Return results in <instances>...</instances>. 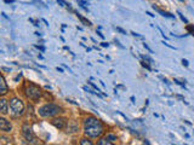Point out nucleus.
<instances>
[{
	"mask_svg": "<svg viewBox=\"0 0 194 145\" xmlns=\"http://www.w3.org/2000/svg\"><path fill=\"white\" fill-rule=\"evenodd\" d=\"M38 112H39V115L42 117H52V116H56L60 114V112H62V108L57 104L49 103V104L40 106Z\"/></svg>",
	"mask_w": 194,
	"mask_h": 145,
	"instance_id": "2",
	"label": "nucleus"
},
{
	"mask_svg": "<svg viewBox=\"0 0 194 145\" xmlns=\"http://www.w3.org/2000/svg\"><path fill=\"white\" fill-rule=\"evenodd\" d=\"M174 82H175V84H177V85H180V86H182V87H185V88H186V86H185V82H186V81H180V80L175 79V80H174Z\"/></svg>",
	"mask_w": 194,
	"mask_h": 145,
	"instance_id": "21",
	"label": "nucleus"
},
{
	"mask_svg": "<svg viewBox=\"0 0 194 145\" xmlns=\"http://www.w3.org/2000/svg\"><path fill=\"white\" fill-rule=\"evenodd\" d=\"M143 47L146 48V50H148V51H149L150 53H154V52H153V50H152V48H150V47H149V46H148L147 44H146V42H144V44H143Z\"/></svg>",
	"mask_w": 194,
	"mask_h": 145,
	"instance_id": "24",
	"label": "nucleus"
},
{
	"mask_svg": "<svg viewBox=\"0 0 194 145\" xmlns=\"http://www.w3.org/2000/svg\"><path fill=\"white\" fill-rule=\"evenodd\" d=\"M29 22H32V23H33L34 25H39V23H38L36 21H35V19H33V18H29Z\"/></svg>",
	"mask_w": 194,
	"mask_h": 145,
	"instance_id": "26",
	"label": "nucleus"
},
{
	"mask_svg": "<svg viewBox=\"0 0 194 145\" xmlns=\"http://www.w3.org/2000/svg\"><path fill=\"white\" fill-rule=\"evenodd\" d=\"M77 1H78V4H80V6H82L83 9H85V10H88V7H86L85 6V5H89L88 3H86L85 1V0H77Z\"/></svg>",
	"mask_w": 194,
	"mask_h": 145,
	"instance_id": "18",
	"label": "nucleus"
},
{
	"mask_svg": "<svg viewBox=\"0 0 194 145\" xmlns=\"http://www.w3.org/2000/svg\"><path fill=\"white\" fill-rule=\"evenodd\" d=\"M177 15H179V16H180V18H181V19L183 21V22H185V23H187V24H188V19H187V18H186V17H185V16H183V15H182L181 12H177Z\"/></svg>",
	"mask_w": 194,
	"mask_h": 145,
	"instance_id": "22",
	"label": "nucleus"
},
{
	"mask_svg": "<svg viewBox=\"0 0 194 145\" xmlns=\"http://www.w3.org/2000/svg\"><path fill=\"white\" fill-rule=\"evenodd\" d=\"M182 64H183L185 67H188V64H189V63H188V61H187V59H182Z\"/></svg>",
	"mask_w": 194,
	"mask_h": 145,
	"instance_id": "28",
	"label": "nucleus"
},
{
	"mask_svg": "<svg viewBox=\"0 0 194 145\" xmlns=\"http://www.w3.org/2000/svg\"><path fill=\"white\" fill-rule=\"evenodd\" d=\"M186 29H187V31H188L189 34L194 35V25H193V24H188V25L186 27Z\"/></svg>",
	"mask_w": 194,
	"mask_h": 145,
	"instance_id": "15",
	"label": "nucleus"
},
{
	"mask_svg": "<svg viewBox=\"0 0 194 145\" xmlns=\"http://www.w3.org/2000/svg\"><path fill=\"white\" fill-rule=\"evenodd\" d=\"M51 123L56 128H58V130H64L67 127L68 122H67V119H64V117H56V119H53L51 121Z\"/></svg>",
	"mask_w": 194,
	"mask_h": 145,
	"instance_id": "6",
	"label": "nucleus"
},
{
	"mask_svg": "<svg viewBox=\"0 0 194 145\" xmlns=\"http://www.w3.org/2000/svg\"><path fill=\"white\" fill-rule=\"evenodd\" d=\"M153 9H154V10H157V11H158L161 16H164V17H168V18H171V19H175V15H171L170 12H165V11H163V10H160V9H158V7H155V5H153Z\"/></svg>",
	"mask_w": 194,
	"mask_h": 145,
	"instance_id": "10",
	"label": "nucleus"
},
{
	"mask_svg": "<svg viewBox=\"0 0 194 145\" xmlns=\"http://www.w3.org/2000/svg\"><path fill=\"white\" fill-rule=\"evenodd\" d=\"M10 112H11L12 117H20L23 115L24 112V104L20 98H13L10 99Z\"/></svg>",
	"mask_w": 194,
	"mask_h": 145,
	"instance_id": "3",
	"label": "nucleus"
},
{
	"mask_svg": "<svg viewBox=\"0 0 194 145\" xmlns=\"http://www.w3.org/2000/svg\"><path fill=\"white\" fill-rule=\"evenodd\" d=\"M57 70L60 71V73H63V69H61V68H57Z\"/></svg>",
	"mask_w": 194,
	"mask_h": 145,
	"instance_id": "34",
	"label": "nucleus"
},
{
	"mask_svg": "<svg viewBox=\"0 0 194 145\" xmlns=\"http://www.w3.org/2000/svg\"><path fill=\"white\" fill-rule=\"evenodd\" d=\"M77 17H78V18H79L80 21H82V22H83V23H84L85 25H91V22H90V21H88L86 18H84L83 16L80 15V13H78V12H77Z\"/></svg>",
	"mask_w": 194,
	"mask_h": 145,
	"instance_id": "12",
	"label": "nucleus"
},
{
	"mask_svg": "<svg viewBox=\"0 0 194 145\" xmlns=\"http://www.w3.org/2000/svg\"><path fill=\"white\" fill-rule=\"evenodd\" d=\"M100 145H104V144H107V145H109V144H112V142L109 140L108 138H103V139H101V140H98L97 142Z\"/></svg>",
	"mask_w": 194,
	"mask_h": 145,
	"instance_id": "14",
	"label": "nucleus"
},
{
	"mask_svg": "<svg viewBox=\"0 0 194 145\" xmlns=\"http://www.w3.org/2000/svg\"><path fill=\"white\" fill-rule=\"evenodd\" d=\"M133 36H137V37H139V39H143V36L142 35H139V34H137V33H135V31H132V33H131Z\"/></svg>",
	"mask_w": 194,
	"mask_h": 145,
	"instance_id": "27",
	"label": "nucleus"
},
{
	"mask_svg": "<svg viewBox=\"0 0 194 145\" xmlns=\"http://www.w3.org/2000/svg\"><path fill=\"white\" fill-rule=\"evenodd\" d=\"M107 138H108L112 143H114V142H117V140H118V137H117V136H114V134H108V136H107Z\"/></svg>",
	"mask_w": 194,
	"mask_h": 145,
	"instance_id": "17",
	"label": "nucleus"
},
{
	"mask_svg": "<svg viewBox=\"0 0 194 145\" xmlns=\"http://www.w3.org/2000/svg\"><path fill=\"white\" fill-rule=\"evenodd\" d=\"M80 144H83V145H86V144H88V145H91V144H92V142L89 140V139H86V138H83L82 140H80Z\"/></svg>",
	"mask_w": 194,
	"mask_h": 145,
	"instance_id": "19",
	"label": "nucleus"
},
{
	"mask_svg": "<svg viewBox=\"0 0 194 145\" xmlns=\"http://www.w3.org/2000/svg\"><path fill=\"white\" fill-rule=\"evenodd\" d=\"M141 58L143 61H146V62H149V64H152V63H154V61L150 57H148V56H143V55H141Z\"/></svg>",
	"mask_w": 194,
	"mask_h": 145,
	"instance_id": "16",
	"label": "nucleus"
},
{
	"mask_svg": "<svg viewBox=\"0 0 194 145\" xmlns=\"http://www.w3.org/2000/svg\"><path fill=\"white\" fill-rule=\"evenodd\" d=\"M97 34H98V36H100V37H102V39H103V37H104V36H103V34H102L101 31H97Z\"/></svg>",
	"mask_w": 194,
	"mask_h": 145,
	"instance_id": "31",
	"label": "nucleus"
},
{
	"mask_svg": "<svg viewBox=\"0 0 194 145\" xmlns=\"http://www.w3.org/2000/svg\"><path fill=\"white\" fill-rule=\"evenodd\" d=\"M6 4H12V3H15V0H4Z\"/></svg>",
	"mask_w": 194,
	"mask_h": 145,
	"instance_id": "30",
	"label": "nucleus"
},
{
	"mask_svg": "<svg viewBox=\"0 0 194 145\" xmlns=\"http://www.w3.org/2000/svg\"><path fill=\"white\" fill-rule=\"evenodd\" d=\"M115 30H117V31H119L120 34H126V31L124 30L123 28H120V27H115Z\"/></svg>",
	"mask_w": 194,
	"mask_h": 145,
	"instance_id": "23",
	"label": "nucleus"
},
{
	"mask_svg": "<svg viewBox=\"0 0 194 145\" xmlns=\"http://www.w3.org/2000/svg\"><path fill=\"white\" fill-rule=\"evenodd\" d=\"M42 22H44L46 25H49V23H47V21H46V19H42Z\"/></svg>",
	"mask_w": 194,
	"mask_h": 145,
	"instance_id": "35",
	"label": "nucleus"
},
{
	"mask_svg": "<svg viewBox=\"0 0 194 145\" xmlns=\"http://www.w3.org/2000/svg\"><path fill=\"white\" fill-rule=\"evenodd\" d=\"M101 46H102V47H108L109 44H108V42H101Z\"/></svg>",
	"mask_w": 194,
	"mask_h": 145,
	"instance_id": "29",
	"label": "nucleus"
},
{
	"mask_svg": "<svg viewBox=\"0 0 194 145\" xmlns=\"http://www.w3.org/2000/svg\"><path fill=\"white\" fill-rule=\"evenodd\" d=\"M57 4L58 5H61V6H64V7H68L71 11H73L72 10V7H71V4H68V3H66L64 0H57Z\"/></svg>",
	"mask_w": 194,
	"mask_h": 145,
	"instance_id": "13",
	"label": "nucleus"
},
{
	"mask_svg": "<svg viewBox=\"0 0 194 145\" xmlns=\"http://www.w3.org/2000/svg\"><path fill=\"white\" fill-rule=\"evenodd\" d=\"M22 134L28 142H30V143L34 142V134H33V131H32V127L28 123H24L22 126Z\"/></svg>",
	"mask_w": 194,
	"mask_h": 145,
	"instance_id": "5",
	"label": "nucleus"
},
{
	"mask_svg": "<svg viewBox=\"0 0 194 145\" xmlns=\"http://www.w3.org/2000/svg\"><path fill=\"white\" fill-rule=\"evenodd\" d=\"M180 1H185V0H180Z\"/></svg>",
	"mask_w": 194,
	"mask_h": 145,
	"instance_id": "36",
	"label": "nucleus"
},
{
	"mask_svg": "<svg viewBox=\"0 0 194 145\" xmlns=\"http://www.w3.org/2000/svg\"><path fill=\"white\" fill-rule=\"evenodd\" d=\"M24 93H26V96H27V98H29V99H32V100L36 102V100H39V98L41 97V90L36 85L29 84V85L26 87Z\"/></svg>",
	"mask_w": 194,
	"mask_h": 145,
	"instance_id": "4",
	"label": "nucleus"
},
{
	"mask_svg": "<svg viewBox=\"0 0 194 145\" xmlns=\"http://www.w3.org/2000/svg\"><path fill=\"white\" fill-rule=\"evenodd\" d=\"M0 130H1L4 133H10L12 130V126H11V123H10V121H7L6 119H4V117H1L0 119Z\"/></svg>",
	"mask_w": 194,
	"mask_h": 145,
	"instance_id": "7",
	"label": "nucleus"
},
{
	"mask_svg": "<svg viewBox=\"0 0 194 145\" xmlns=\"http://www.w3.org/2000/svg\"><path fill=\"white\" fill-rule=\"evenodd\" d=\"M0 111L3 115L7 114V100L6 99H1L0 100Z\"/></svg>",
	"mask_w": 194,
	"mask_h": 145,
	"instance_id": "8",
	"label": "nucleus"
},
{
	"mask_svg": "<svg viewBox=\"0 0 194 145\" xmlns=\"http://www.w3.org/2000/svg\"><path fill=\"white\" fill-rule=\"evenodd\" d=\"M79 130V125L77 122H71V123H68V131L69 133H74V132H77Z\"/></svg>",
	"mask_w": 194,
	"mask_h": 145,
	"instance_id": "11",
	"label": "nucleus"
},
{
	"mask_svg": "<svg viewBox=\"0 0 194 145\" xmlns=\"http://www.w3.org/2000/svg\"><path fill=\"white\" fill-rule=\"evenodd\" d=\"M35 47L38 48V50H40V51H42V52H44V51H45V47H44V46H41V45H35Z\"/></svg>",
	"mask_w": 194,
	"mask_h": 145,
	"instance_id": "25",
	"label": "nucleus"
},
{
	"mask_svg": "<svg viewBox=\"0 0 194 145\" xmlns=\"http://www.w3.org/2000/svg\"><path fill=\"white\" fill-rule=\"evenodd\" d=\"M104 132L103 125L94 116H89L84 120V133L89 138H98Z\"/></svg>",
	"mask_w": 194,
	"mask_h": 145,
	"instance_id": "1",
	"label": "nucleus"
},
{
	"mask_svg": "<svg viewBox=\"0 0 194 145\" xmlns=\"http://www.w3.org/2000/svg\"><path fill=\"white\" fill-rule=\"evenodd\" d=\"M0 85H1V90H0V94H1V96L6 94V93H7V85H6V81H5V78H4V75H1V82H0Z\"/></svg>",
	"mask_w": 194,
	"mask_h": 145,
	"instance_id": "9",
	"label": "nucleus"
},
{
	"mask_svg": "<svg viewBox=\"0 0 194 145\" xmlns=\"http://www.w3.org/2000/svg\"><path fill=\"white\" fill-rule=\"evenodd\" d=\"M130 99H131V102H132V103H135V97H133V96L131 97V98H130Z\"/></svg>",
	"mask_w": 194,
	"mask_h": 145,
	"instance_id": "33",
	"label": "nucleus"
},
{
	"mask_svg": "<svg viewBox=\"0 0 194 145\" xmlns=\"http://www.w3.org/2000/svg\"><path fill=\"white\" fill-rule=\"evenodd\" d=\"M146 13H147V15H149V16H150V17H154V16H155V15H153L152 12H148V11H147V12H146Z\"/></svg>",
	"mask_w": 194,
	"mask_h": 145,
	"instance_id": "32",
	"label": "nucleus"
},
{
	"mask_svg": "<svg viewBox=\"0 0 194 145\" xmlns=\"http://www.w3.org/2000/svg\"><path fill=\"white\" fill-rule=\"evenodd\" d=\"M141 65H142L143 68L147 69V70H152V68H150V65H149L148 63H146V61H142V62H141Z\"/></svg>",
	"mask_w": 194,
	"mask_h": 145,
	"instance_id": "20",
	"label": "nucleus"
}]
</instances>
